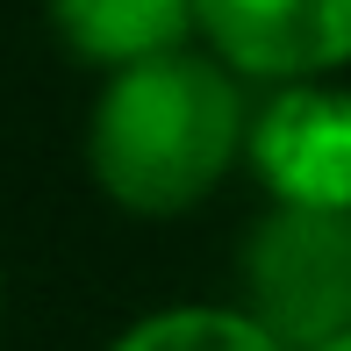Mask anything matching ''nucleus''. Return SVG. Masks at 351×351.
Returning a JSON list of instances; mask_svg holds the SVG:
<instances>
[{
	"instance_id": "1",
	"label": "nucleus",
	"mask_w": 351,
	"mask_h": 351,
	"mask_svg": "<svg viewBox=\"0 0 351 351\" xmlns=\"http://www.w3.org/2000/svg\"><path fill=\"white\" fill-rule=\"evenodd\" d=\"M251 143V108L222 58L172 51L108 72L86 115V172L122 215H186L230 180Z\"/></svg>"
},
{
	"instance_id": "6",
	"label": "nucleus",
	"mask_w": 351,
	"mask_h": 351,
	"mask_svg": "<svg viewBox=\"0 0 351 351\" xmlns=\"http://www.w3.org/2000/svg\"><path fill=\"white\" fill-rule=\"evenodd\" d=\"M108 351H287V344L251 308H208V301H194V308H158L143 323H130Z\"/></svg>"
},
{
	"instance_id": "4",
	"label": "nucleus",
	"mask_w": 351,
	"mask_h": 351,
	"mask_svg": "<svg viewBox=\"0 0 351 351\" xmlns=\"http://www.w3.org/2000/svg\"><path fill=\"white\" fill-rule=\"evenodd\" d=\"M201 36L237 79L315 86L351 65V0H201Z\"/></svg>"
},
{
	"instance_id": "7",
	"label": "nucleus",
	"mask_w": 351,
	"mask_h": 351,
	"mask_svg": "<svg viewBox=\"0 0 351 351\" xmlns=\"http://www.w3.org/2000/svg\"><path fill=\"white\" fill-rule=\"evenodd\" d=\"M330 351H351V337H344V344H330Z\"/></svg>"
},
{
	"instance_id": "5",
	"label": "nucleus",
	"mask_w": 351,
	"mask_h": 351,
	"mask_svg": "<svg viewBox=\"0 0 351 351\" xmlns=\"http://www.w3.org/2000/svg\"><path fill=\"white\" fill-rule=\"evenodd\" d=\"M51 22L72 58L130 72L186 51V36L201 29V0H51Z\"/></svg>"
},
{
	"instance_id": "8",
	"label": "nucleus",
	"mask_w": 351,
	"mask_h": 351,
	"mask_svg": "<svg viewBox=\"0 0 351 351\" xmlns=\"http://www.w3.org/2000/svg\"><path fill=\"white\" fill-rule=\"evenodd\" d=\"M0 294H8V280H0Z\"/></svg>"
},
{
	"instance_id": "3",
	"label": "nucleus",
	"mask_w": 351,
	"mask_h": 351,
	"mask_svg": "<svg viewBox=\"0 0 351 351\" xmlns=\"http://www.w3.org/2000/svg\"><path fill=\"white\" fill-rule=\"evenodd\" d=\"M273 208H351V93L344 86H280L251 108L244 143Z\"/></svg>"
},
{
	"instance_id": "2",
	"label": "nucleus",
	"mask_w": 351,
	"mask_h": 351,
	"mask_svg": "<svg viewBox=\"0 0 351 351\" xmlns=\"http://www.w3.org/2000/svg\"><path fill=\"white\" fill-rule=\"evenodd\" d=\"M244 308L287 351L351 337V208H265L244 237Z\"/></svg>"
}]
</instances>
